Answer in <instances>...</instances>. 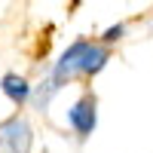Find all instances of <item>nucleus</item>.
Masks as SVG:
<instances>
[{"mask_svg": "<svg viewBox=\"0 0 153 153\" xmlns=\"http://www.w3.org/2000/svg\"><path fill=\"white\" fill-rule=\"evenodd\" d=\"M120 37H123V25H113V28L104 31V43H117Z\"/></svg>", "mask_w": 153, "mask_h": 153, "instance_id": "423d86ee", "label": "nucleus"}, {"mask_svg": "<svg viewBox=\"0 0 153 153\" xmlns=\"http://www.w3.org/2000/svg\"><path fill=\"white\" fill-rule=\"evenodd\" d=\"M89 43L92 40H76V43L68 46V52L58 58V65L52 68V86L55 89H61V83L71 80L74 74H80V61H83V52L89 49Z\"/></svg>", "mask_w": 153, "mask_h": 153, "instance_id": "f03ea898", "label": "nucleus"}, {"mask_svg": "<svg viewBox=\"0 0 153 153\" xmlns=\"http://www.w3.org/2000/svg\"><path fill=\"white\" fill-rule=\"evenodd\" d=\"M0 86H3L6 98L12 101V104H19V107L31 98V86H28V80H25V76H19V74H6L3 80H0Z\"/></svg>", "mask_w": 153, "mask_h": 153, "instance_id": "39448f33", "label": "nucleus"}, {"mask_svg": "<svg viewBox=\"0 0 153 153\" xmlns=\"http://www.w3.org/2000/svg\"><path fill=\"white\" fill-rule=\"evenodd\" d=\"M68 123L74 126V132L80 135V138H89V135H92V129H95V123H98L95 98H92V95H83V98L68 110Z\"/></svg>", "mask_w": 153, "mask_h": 153, "instance_id": "7ed1b4c3", "label": "nucleus"}, {"mask_svg": "<svg viewBox=\"0 0 153 153\" xmlns=\"http://www.w3.org/2000/svg\"><path fill=\"white\" fill-rule=\"evenodd\" d=\"M34 132L25 117L12 113L9 120L0 123V153H31Z\"/></svg>", "mask_w": 153, "mask_h": 153, "instance_id": "f257e3e1", "label": "nucleus"}, {"mask_svg": "<svg viewBox=\"0 0 153 153\" xmlns=\"http://www.w3.org/2000/svg\"><path fill=\"white\" fill-rule=\"evenodd\" d=\"M110 61V52H107V46H101V43H89V49L83 52V61H80V74L86 76H95L101 68H104Z\"/></svg>", "mask_w": 153, "mask_h": 153, "instance_id": "20e7f679", "label": "nucleus"}]
</instances>
